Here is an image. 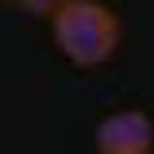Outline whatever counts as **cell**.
Segmentation results:
<instances>
[{"mask_svg":"<svg viewBox=\"0 0 154 154\" xmlns=\"http://www.w3.org/2000/svg\"><path fill=\"white\" fill-rule=\"evenodd\" d=\"M54 46L77 69L104 66L119 46V16L100 0H66L50 16Z\"/></svg>","mask_w":154,"mask_h":154,"instance_id":"6da1fadb","label":"cell"},{"mask_svg":"<svg viewBox=\"0 0 154 154\" xmlns=\"http://www.w3.org/2000/svg\"><path fill=\"white\" fill-rule=\"evenodd\" d=\"M96 154H154V119L139 108L112 112L96 123Z\"/></svg>","mask_w":154,"mask_h":154,"instance_id":"7a4b0ae2","label":"cell"},{"mask_svg":"<svg viewBox=\"0 0 154 154\" xmlns=\"http://www.w3.org/2000/svg\"><path fill=\"white\" fill-rule=\"evenodd\" d=\"M12 4H16V8H23V12H31V16L50 19V16L58 12V8L66 4V0H12Z\"/></svg>","mask_w":154,"mask_h":154,"instance_id":"3957f363","label":"cell"}]
</instances>
